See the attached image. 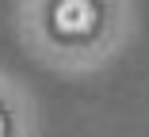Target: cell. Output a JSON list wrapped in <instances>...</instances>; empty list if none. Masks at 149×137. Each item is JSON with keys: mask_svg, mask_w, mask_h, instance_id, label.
Here are the masks:
<instances>
[{"mask_svg": "<svg viewBox=\"0 0 149 137\" xmlns=\"http://www.w3.org/2000/svg\"><path fill=\"white\" fill-rule=\"evenodd\" d=\"M0 137H4V118H0Z\"/></svg>", "mask_w": 149, "mask_h": 137, "instance_id": "7a4b0ae2", "label": "cell"}, {"mask_svg": "<svg viewBox=\"0 0 149 137\" xmlns=\"http://www.w3.org/2000/svg\"><path fill=\"white\" fill-rule=\"evenodd\" d=\"M54 23L65 34H80V31H88L96 23V4L92 0H61L57 12H54Z\"/></svg>", "mask_w": 149, "mask_h": 137, "instance_id": "6da1fadb", "label": "cell"}]
</instances>
